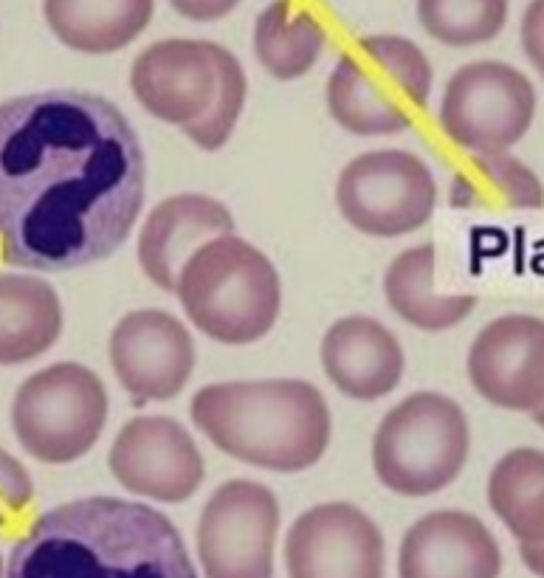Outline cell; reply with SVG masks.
<instances>
[{
  "mask_svg": "<svg viewBox=\"0 0 544 578\" xmlns=\"http://www.w3.org/2000/svg\"><path fill=\"white\" fill-rule=\"evenodd\" d=\"M144 150L110 99L71 88L0 102V257L32 271L108 260L139 223Z\"/></svg>",
  "mask_w": 544,
  "mask_h": 578,
  "instance_id": "1",
  "label": "cell"
},
{
  "mask_svg": "<svg viewBox=\"0 0 544 578\" xmlns=\"http://www.w3.org/2000/svg\"><path fill=\"white\" fill-rule=\"evenodd\" d=\"M6 578H198L172 519L119 497L63 502L23 533Z\"/></svg>",
  "mask_w": 544,
  "mask_h": 578,
  "instance_id": "2",
  "label": "cell"
},
{
  "mask_svg": "<svg viewBox=\"0 0 544 578\" xmlns=\"http://www.w3.org/2000/svg\"><path fill=\"white\" fill-rule=\"evenodd\" d=\"M192 423L215 449L277 474L316 466L330 446V409L311 381H220L192 398Z\"/></svg>",
  "mask_w": 544,
  "mask_h": 578,
  "instance_id": "3",
  "label": "cell"
},
{
  "mask_svg": "<svg viewBox=\"0 0 544 578\" xmlns=\"http://www.w3.org/2000/svg\"><path fill=\"white\" fill-rule=\"evenodd\" d=\"M133 96L158 122L181 127L195 147L215 153L232 139L249 79L229 48L170 37L147 46L130 68Z\"/></svg>",
  "mask_w": 544,
  "mask_h": 578,
  "instance_id": "4",
  "label": "cell"
},
{
  "mask_svg": "<svg viewBox=\"0 0 544 578\" xmlns=\"http://www.w3.org/2000/svg\"><path fill=\"white\" fill-rule=\"evenodd\" d=\"M175 297L212 342L254 344L280 319L282 282L263 251L232 232L189 257L178 271Z\"/></svg>",
  "mask_w": 544,
  "mask_h": 578,
  "instance_id": "5",
  "label": "cell"
},
{
  "mask_svg": "<svg viewBox=\"0 0 544 578\" xmlns=\"http://www.w3.org/2000/svg\"><path fill=\"white\" fill-rule=\"evenodd\" d=\"M435 71L418 43L401 34H367L339 57L327 79V110L344 133L395 136L432 96Z\"/></svg>",
  "mask_w": 544,
  "mask_h": 578,
  "instance_id": "6",
  "label": "cell"
},
{
  "mask_svg": "<svg viewBox=\"0 0 544 578\" xmlns=\"http://www.w3.org/2000/svg\"><path fill=\"white\" fill-rule=\"evenodd\" d=\"M471 452L463 407L443 392H412L381 418L373 438L378 483L398 497H432L449 488Z\"/></svg>",
  "mask_w": 544,
  "mask_h": 578,
  "instance_id": "7",
  "label": "cell"
},
{
  "mask_svg": "<svg viewBox=\"0 0 544 578\" xmlns=\"http://www.w3.org/2000/svg\"><path fill=\"white\" fill-rule=\"evenodd\" d=\"M102 378L77 361H57L29 375L12 401L17 443L34 460L65 466L94 449L108 423Z\"/></svg>",
  "mask_w": 544,
  "mask_h": 578,
  "instance_id": "8",
  "label": "cell"
},
{
  "mask_svg": "<svg viewBox=\"0 0 544 578\" xmlns=\"http://www.w3.org/2000/svg\"><path fill=\"white\" fill-rule=\"evenodd\" d=\"M536 88L519 68L477 60L457 68L440 99V130L468 153L511 150L536 119Z\"/></svg>",
  "mask_w": 544,
  "mask_h": 578,
  "instance_id": "9",
  "label": "cell"
},
{
  "mask_svg": "<svg viewBox=\"0 0 544 578\" xmlns=\"http://www.w3.org/2000/svg\"><path fill=\"white\" fill-rule=\"evenodd\" d=\"M336 206L361 235H412L435 215V175L409 150L361 153L336 181Z\"/></svg>",
  "mask_w": 544,
  "mask_h": 578,
  "instance_id": "10",
  "label": "cell"
},
{
  "mask_svg": "<svg viewBox=\"0 0 544 578\" xmlns=\"http://www.w3.org/2000/svg\"><path fill=\"white\" fill-rule=\"evenodd\" d=\"M280 500L263 483L229 480L198 519V562L206 578H274Z\"/></svg>",
  "mask_w": 544,
  "mask_h": 578,
  "instance_id": "11",
  "label": "cell"
},
{
  "mask_svg": "<svg viewBox=\"0 0 544 578\" xmlns=\"http://www.w3.org/2000/svg\"><path fill=\"white\" fill-rule=\"evenodd\" d=\"M108 466L125 491L167 505L187 502L206 474L195 438L170 415L130 418L113 438Z\"/></svg>",
  "mask_w": 544,
  "mask_h": 578,
  "instance_id": "12",
  "label": "cell"
},
{
  "mask_svg": "<svg viewBox=\"0 0 544 578\" xmlns=\"http://www.w3.org/2000/svg\"><path fill=\"white\" fill-rule=\"evenodd\" d=\"M384 533L358 505L322 502L285 536L288 578H384Z\"/></svg>",
  "mask_w": 544,
  "mask_h": 578,
  "instance_id": "13",
  "label": "cell"
},
{
  "mask_svg": "<svg viewBox=\"0 0 544 578\" xmlns=\"http://www.w3.org/2000/svg\"><path fill=\"white\" fill-rule=\"evenodd\" d=\"M468 381L491 407L536 412L544 404V319L505 313L468 347Z\"/></svg>",
  "mask_w": 544,
  "mask_h": 578,
  "instance_id": "14",
  "label": "cell"
},
{
  "mask_svg": "<svg viewBox=\"0 0 544 578\" xmlns=\"http://www.w3.org/2000/svg\"><path fill=\"white\" fill-rule=\"evenodd\" d=\"M108 356L113 375L136 401H170L195 370L187 325L161 308L125 313L110 333Z\"/></svg>",
  "mask_w": 544,
  "mask_h": 578,
  "instance_id": "15",
  "label": "cell"
},
{
  "mask_svg": "<svg viewBox=\"0 0 544 578\" xmlns=\"http://www.w3.org/2000/svg\"><path fill=\"white\" fill-rule=\"evenodd\" d=\"M502 550L480 516L432 511L404 533L398 550L401 578H499Z\"/></svg>",
  "mask_w": 544,
  "mask_h": 578,
  "instance_id": "16",
  "label": "cell"
},
{
  "mask_svg": "<svg viewBox=\"0 0 544 578\" xmlns=\"http://www.w3.org/2000/svg\"><path fill=\"white\" fill-rule=\"evenodd\" d=\"M319 359L327 381L353 401H378L401 384L404 347L373 316H342L327 328Z\"/></svg>",
  "mask_w": 544,
  "mask_h": 578,
  "instance_id": "17",
  "label": "cell"
},
{
  "mask_svg": "<svg viewBox=\"0 0 544 578\" xmlns=\"http://www.w3.org/2000/svg\"><path fill=\"white\" fill-rule=\"evenodd\" d=\"M234 215L218 198L201 192L172 195L147 215L139 235V266L161 291L175 294L178 271L203 243L232 235Z\"/></svg>",
  "mask_w": 544,
  "mask_h": 578,
  "instance_id": "18",
  "label": "cell"
},
{
  "mask_svg": "<svg viewBox=\"0 0 544 578\" xmlns=\"http://www.w3.org/2000/svg\"><path fill=\"white\" fill-rule=\"evenodd\" d=\"M437 251L432 243H420L401 251L384 271V299L398 319L426 333L457 328L477 308L471 294L437 291Z\"/></svg>",
  "mask_w": 544,
  "mask_h": 578,
  "instance_id": "19",
  "label": "cell"
},
{
  "mask_svg": "<svg viewBox=\"0 0 544 578\" xmlns=\"http://www.w3.org/2000/svg\"><path fill=\"white\" fill-rule=\"evenodd\" d=\"M63 333V302L34 274H0V367L29 364Z\"/></svg>",
  "mask_w": 544,
  "mask_h": 578,
  "instance_id": "20",
  "label": "cell"
},
{
  "mask_svg": "<svg viewBox=\"0 0 544 578\" xmlns=\"http://www.w3.org/2000/svg\"><path fill=\"white\" fill-rule=\"evenodd\" d=\"M156 0H43L51 34L79 54H116L150 26Z\"/></svg>",
  "mask_w": 544,
  "mask_h": 578,
  "instance_id": "21",
  "label": "cell"
},
{
  "mask_svg": "<svg viewBox=\"0 0 544 578\" xmlns=\"http://www.w3.org/2000/svg\"><path fill=\"white\" fill-rule=\"evenodd\" d=\"M449 204L480 212H528L544 206V187L539 175L511 150L474 153L451 178Z\"/></svg>",
  "mask_w": 544,
  "mask_h": 578,
  "instance_id": "22",
  "label": "cell"
},
{
  "mask_svg": "<svg viewBox=\"0 0 544 578\" xmlns=\"http://www.w3.org/2000/svg\"><path fill=\"white\" fill-rule=\"evenodd\" d=\"M251 46L265 74L291 82L319 63L327 46L325 23L294 0H271L254 20Z\"/></svg>",
  "mask_w": 544,
  "mask_h": 578,
  "instance_id": "23",
  "label": "cell"
},
{
  "mask_svg": "<svg viewBox=\"0 0 544 578\" xmlns=\"http://www.w3.org/2000/svg\"><path fill=\"white\" fill-rule=\"evenodd\" d=\"M488 505L519 545L544 542V449L502 454L488 474Z\"/></svg>",
  "mask_w": 544,
  "mask_h": 578,
  "instance_id": "24",
  "label": "cell"
},
{
  "mask_svg": "<svg viewBox=\"0 0 544 578\" xmlns=\"http://www.w3.org/2000/svg\"><path fill=\"white\" fill-rule=\"evenodd\" d=\"M423 32L440 46L474 48L497 40L511 12V0H418Z\"/></svg>",
  "mask_w": 544,
  "mask_h": 578,
  "instance_id": "25",
  "label": "cell"
},
{
  "mask_svg": "<svg viewBox=\"0 0 544 578\" xmlns=\"http://www.w3.org/2000/svg\"><path fill=\"white\" fill-rule=\"evenodd\" d=\"M34 497L32 474L15 454L0 449V528H6Z\"/></svg>",
  "mask_w": 544,
  "mask_h": 578,
  "instance_id": "26",
  "label": "cell"
},
{
  "mask_svg": "<svg viewBox=\"0 0 544 578\" xmlns=\"http://www.w3.org/2000/svg\"><path fill=\"white\" fill-rule=\"evenodd\" d=\"M519 40L533 71L544 79V0H530L525 6Z\"/></svg>",
  "mask_w": 544,
  "mask_h": 578,
  "instance_id": "27",
  "label": "cell"
},
{
  "mask_svg": "<svg viewBox=\"0 0 544 578\" xmlns=\"http://www.w3.org/2000/svg\"><path fill=\"white\" fill-rule=\"evenodd\" d=\"M167 3L192 23H215V20L232 15L240 6V0H167Z\"/></svg>",
  "mask_w": 544,
  "mask_h": 578,
  "instance_id": "28",
  "label": "cell"
},
{
  "mask_svg": "<svg viewBox=\"0 0 544 578\" xmlns=\"http://www.w3.org/2000/svg\"><path fill=\"white\" fill-rule=\"evenodd\" d=\"M519 556L536 578H544V542L539 545H519Z\"/></svg>",
  "mask_w": 544,
  "mask_h": 578,
  "instance_id": "29",
  "label": "cell"
},
{
  "mask_svg": "<svg viewBox=\"0 0 544 578\" xmlns=\"http://www.w3.org/2000/svg\"><path fill=\"white\" fill-rule=\"evenodd\" d=\"M530 415H533V421H536V426H542V429H544V404L539 409H536V412H530Z\"/></svg>",
  "mask_w": 544,
  "mask_h": 578,
  "instance_id": "30",
  "label": "cell"
},
{
  "mask_svg": "<svg viewBox=\"0 0 544 578\" xmlns=\"http://www.w3.org/2000/svg\"><path fill=\"white\" fill-rule=\"evenodd\" d=\"M0 578H6V564H3V556H0Z\"/></svg>",
  "mask_w": 544,
  "mask_h": 578,
  "instance_id": "31",
  "label": "cell"
}]
</instances>
